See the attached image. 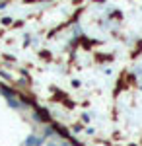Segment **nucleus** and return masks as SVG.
<instances>
[{"label":"nucleus","mask_w":142,"mask_h":146,"mask_svg":"<svg viewBox=\"0 0 142 146\" xmlns=\"http://www.w3.org/2000/svg\"><path fill=\"white\" fill-rule=\"evenodd\" d=\"M43 142H45L43 138H39V136H35V135H29L27 138H25L23 144H25V146H41Z\"/></svg>","instance_id":"nucleus-1"},{"label":"nucleus","mask_w":142,"mask_h":146,"mask_svg":"<svg viewBox=\"0 0 142 146\" xmlns=\"http://www.w3.org/2000/svg\"><path fill=\"white\" fill-rule=\"evenodd\" d=\"M55 135H56L55 127H49V125H47V127L43 129V140L45 138H58V136H55Z\"/></svg>","instance_id":"nucleus-2"},{"label":"nucleus","mask_w":142,"mask_h":146,"mask_svg":"<svg viewBox=\"0 0 142 146\" xmlns=\"http://www.w3.org/2000/svg\"><path fill=\"white\" fill-rule=\"evenodd\" d=\"M45 146H74V144H68L66 140H60V138H53V140H49Z\"/></svg>","instance_id":"nucleus-3"},{"label":"nucleus","mask_w":142,"mask_h":146,"mask_svg":"<svg viewBox=\"0 0 142 146\" xmlns=\"http://www.w3.org/2000/svg\"><path fill=\"white\" fill-rule=\"evenodd\" d=\"M8 103H10L12 109H22V103L16 100V98H8Z\"/></svg>","instance_id":"nucleus-4"}]
</instances>
